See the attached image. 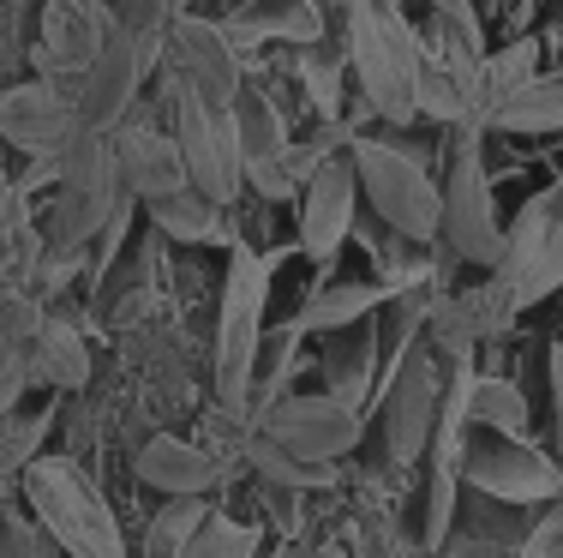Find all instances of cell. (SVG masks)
<instances>
[{
    "label": "cell",
    "mask_w": 563,
    "mask_h": 558,
    "mask_svg": "<svg viewBox=\"0 0 563 558\" xmlns=\"http://www.w3.org/2000/svg\"><path fill=\"white\" fill-rule=\"evenodd\" d=\"M19 493H24V511L36 516V528H43L66 558H126V540H120L109 499H102L66 457H36L31 469L19 474Z\"/></svg>",
    "instance_id": "6da1fadb"
},
{
    "label": "cell",
    "mask_w": 563,
    "mask_h": 558,
    "mask_svg": "<svg viewBox=\"0 0 563 558\" xmlns=\"http://www.w3.org/2000/svg\"><path fill=\"white\" fill-rule=\"evenodd\" d=\"M222 276V313H217V403L234 420L252 415V379H258L264 349V300H271V264L246 241H228Z\"/></svg>",
    "instance_id": "7a4b0ae2"
},
{
    "label": "cell",
    "mask_w": 563,
    "mask_h": 558,
    "mask_svg": "<svg viewBox=\"0 0 563 558\" xmlns=\"http://www.w3.org/2000/svg\"><path fill=\"white\" fill-rule=\"evenodd\" d=\"M342 48L372 114H384V121H413L420 114V102H413L420 43H413L408 24L378 12L372 0H342Z\"/></svg>",
    "instance_id": "3957f363"
},
{
    "label": "cell",
    "mask_w": 563,
    "mask_h": 558,
    "mask_svg": "<svg viewBox=\"0 0 563 558\" xmlns=\"http://www.w3.org/2000/svg\"><path fill=\"white\" fill-rule=\"evenodd\" d=\"M354 175L360 198L378 210V222L390 234H401L408 247H432L444 229V186L426 175L420 156H408L390 139H354Z\"/></svg>",
    "instance_id": "277c9868"
},
{
    "label": "cell",
    "mask_w": 563,
    "mask_h": 558,
    "mask_svg": "<svg viewBox=\"0 0 563 558\" xmlns=\"http://www.w3.org/2000/svg\"><path fill=\"white\" fill-rule=\"evenodd\" d=\"M126 210V186L114 168L109 132H85L73 151L60 156V205H55V252L90 264V241Z\"/></svg>",
    "instance_id": "5b68a950"
},
{
    "label": "cell",
    "mask_w": 563,
    "mask_h": 558,
    "mask_svg": "<svg viewBox=\"0 0 563 558\" xmlns=\"http://www.w3.org/2000/svg\"><path fill=\"white\" fill-rule=\"evenodd\" d=\"M438 234L450 241V252L462 264L498 271L504 222H498V205H492V180H486V163H479V132L474 127H455L450 175H444V229Z\"/></svg>",
    "instance_id": "8992f818"
},
{
    "label": "cell",
    "mask_w": 563,
    "mask_h": 558,
    "mask_svg": "<svg viewBox=\"0 0 563 558\" xmlns=\"http://www.w3.org/2000/svg\"><path fill=\"white\" fill-rule=\"evenodd\" d=\"M492 276L516 295L521 313L540 307L552 288H563V180H552L521 205V217L504 229V259Z\"/></svg>",
    "instance_id": "52a82bcc"
},
{
    "label": "cell",
    "mask_w": 563,
    "mask_h": 558,
    "mask_svg": "<svg viewBox=\"0 0 563 558\" xmlns=\"http://www.w3.org/2000/svg\"><path fill=\"white\" fill-rule=\"evenodd\" d=\"M114 31L109 0H43V36H36V73L78 109L90 66L102 61Z\"/></svg>",
    "instance_id": "ba28073f"
},
{
    "label": "cell",
    "mask_w": 563,
    "mask_h": 558,
    "mask_svg": "<svg viewBox=\"0 0 563 558\" xmlns=\"http://www.w3.org/2000/svg\"><path fill=\"white\" fill-rule=\"evenodd\" d=\"M174 144H180V163H186V186L205 193L210 205H234L240 180H246V163H240V144L228 114H217L198 90H186L174 78Z\"/></svg>",
    "instance_id": "9c48e42d"
},
{
    "label": "cell",
    "mask_w": 563,
    "mask_h": 558,
    "mask_svg": "<svg viewBox=\"0 0 563 558\" xmlns=\"http://www.w3.org/2000/svg\"><path fill=\"white\" fill-rule=\"evenodd\" d=\"M462 486L479 493V499L533 511V504L563 499V462L552 457V450L528 445V438H486V445H467Z\"/></svg>",
    "instance_id": "30bf717a"
},
{
    "label": "cell",
    "mask_w": 563,
    "mask_h": 558,
    "mask_svg": "<svg viewBox=\"0 0 563 558\" xmlns=\"http://www.w3.org/2000/svg\"><path fill=\"white\" fill-rule=\"evenodd\" d=\"M444 379H450L444 354L432 342L426 349L413 342L396 384L384 391V450H390L396 469L426 462V445H432V427H438V403H444Z\"/></svg>",
    "instance_id": "8fae6325"
},
{
    "label": "cell",
    "mask_w": 563,
    "mask_h": 558,
    "mask_svg": "<svg viewBox=\"0 0 563 558\" xmlns=\"http://www.w3.org/2000/svg\"><path fill=\"white\" fill-rule=\"evenodd\" d=\"M271 445H282L288 457L300 462H318V469H336V462L347 457V450L360 445V408L342 403V396L318 391V396H282V403L264 415L258 427Z\"/></svg>",
    "instance_id": "7c38bea8"
},
{
    "label": "cell",
    "mask_w": 563,
    "mask_h": 558,
    "mask_svg": "<svg viewBox=\"0 0 563 558\" xmlns=\"http://www.w3.org/2000/svg\"><path fill=\"white\" fill-rule=\"evenodd\" d=\"M0 139H7L12 151H24L31 163H60V156L85 139V121H78V109L55 85L36 78V85L0 90Z\"/></svg>",
    "instance_id": "4fadbf2b"
},
{
    "label": "cell",
    "mask_w": 563,
    "mask_h": 558,
    "mask_svg": "<svg viewBox=\"0 0 563 558\" xmlns=\"http://www.w3.org/2000/svg\"><path fill=\"white\" fill-rule=\"evenodd\" d=\"M163 61L174 66V78H180L186 90H198L217 114L234 109V97H240V55H234V43L222 36V24L180 19V12H174Z\"/></svg>",
    "instance_id": "5bb4252c"
},
{
    "label": "cell",
    "mask_w": 563,
    "mask_h": 558,
    "mask_svg": "<svg viewBox=\"0 0 563 558\" xmlns=\"http://www.w3.org/2000/svg\"><path fill=\"white\" fill-rule=\"evenodd\" d=\"M354 205H360L354 156H330V163L300 186V252L312 264H336L342 241L354 234Z\"/></svg>",
    "instance_id": "9a60e30c"
},
{
    "label": "cell",
    "mask_w": 563,
    "mask_h": 558,
    "mask_svg": "<svg viewBox=\"0 0 563 558\" xmlns=\"http://www.w3.org/2000/svg\"><path fill=\"white\" fill-rule=\"evenodd\" d=\"M132 474H139L151 493L205 499V493H217V486L228 481V462H222L210 445H192V438L156 433L151 445H139V457H132Z\"/></svg>",
    "instance_id": "2e32d148"
},
{
    "label": "cell",
    "mask_w": 563,
    "mask_h": 558,
    "mask_svg": "<svg viewBox=\"0 0 563 558\" xmlns=\"http://www.w3.org/2000/svg\"><path fill=\"white\" fill-rule=\"evenodd\" d=\"M114 144V168H120V186H126V198H144V205H156V198L180 193L186 186V163H180V144L163 139L156 127H132L120 121L109 132Z\"/></svg>",
    "instance_id": "e0dca14e"
},
{
    "label": "cell",
    "mask_w": 563,
    "mask_h": 558,
    "mask_svg": "<svg viewBox=\"0 0 563 558\" xmlns=\"http://www.w3.org/2000/svg\"><path fill=\"white\" fill-rule=\"evenodd\" d=\"M31 384H48V391H85L90 384V342L66 318H43V330L31 337Z\"/></svg>",
    "instance_id": "ac0fdd59"
},
{
    "label": "cell",
    "mask_w": 563,
    "mask_h": 558,
    "mask_svg": "<svg viewBox=\"0 0 563 558\" xmlns=\"http://www.w3.org/2000/svg\"><path fill=\"white\" fill-rule=\"evenodd\" d=\"M384 300H390L384 283H318L288 325L300 330V337H312V330H347V325H360L366 313H378Z\"/></svg>",
    "instance_id": "d6986e66"
},
{
    "label": "cell",
    "mask_w": 563,
    "mask_h": 558,
    "mask_svg": "<svg viewBox=\"0 0 563 558\" xmlns=\"http://www.w3.org/2000/svg\"><path fill=\"white\" fill-rule=\"evenodd\" d=\"M228 127H234V144H240V163H271V156L288 151V121L258 85H240L234 109H228Z\"/></svg>",
    "instance_id": "ffe728a7"
},
{
    "label": "cell",
    "mask_w": 563,
    "mask_h": 558,
    "mask_svg": "<svg viewBox=\"0 0 563 558\" xmlns=\"http://www.w3.org/2000/svg\"><path fill=\"white\" fill-rule=\"evenodd\" d=\"M144 210H151V222L168 234V241H186V247L228 241V210L210 205V198L192 193V186H180V193L156 198V205H144Z\"/></svg>",
    "instance_id": "44dd1931"
},
{
    "label": "cell",
    "mask_w": 563,
    "mask_h": 558,
    "mask_svg": "<svg viewBox=\"0 0 563 558\" xmlns=\"http://www.w3.org/2000/svg\"><path fill=\"white\" fill-rule=\"evenodd\" d=\"M533 78V43H509L474 66V127H492V114Z\"/></svg>",
    "instance_id": "7402d4cb"
},
{
    "label": "cell",
    "mask_w": 563,
    "mask_h": 558,
    "mask_svg": "<svg viewBox=\"0 0 563 558\" xmlns=\"http://www.w3.org/2000/svg\"><path fill=\"white\" fill-rule=\"evenodd\" d=\"M498 132H558L563 127V73H533L516 97L492 114Z\"/></svg>",
    "instance_id": "603a6c76"
},
{
    "label": "cell",
    "mask_w": 563,
    "mask_h": 558,
    "mask_svg": "<svg viewBox=\"0 0 563 558\" xmlns=\"http://www.w3.org/2000/svg\"><path fill=\"white\" fill-rule=\"evenodd\" d=\"M467 420L498 433V438H528V396L509 379H474V391H467Z\"/></svg>",
    "instance_id": "cb8c5ba5"
},
{
    "label": "cell",
    "mask_w": 563,
    "mask_h": 558,
    "mask_svg": "<svg viewBox=\"0 0 563 558\" xmlns=\"http://www.w3.org/2000/svg\"><path fill=\"white\" fill-rule=\"evenodd\" d=\"M240 457H246V462H252V469H258L271 486H282V493H318V486H330V469H318V462L288 457V450L271 445L264 433H252L246 445H240Z\"/></svg>",
    "instance_id": "d4e9b609"
},
{
    "label": "cell",
    "mask_w": 563,
    "mask_h": 558,
    "mask_svg": "<svg viewBox=\"0 0 563 558\" xmlns=\"http://www.w3.org/2000/svg\"><path fill=\"white\" fill-rule=\"evenodd\" d=\"M48 420H55V408H12V415H0V481H19L43 457Z\"/></svg>",
    "instance_id": "484cf974"
},
{
    "label": "cell",
    "mask_w": 563,
    "mask_h": 558,
    "mask_svg": "<svg viewBox=\"0 0 563 558\" xmlns=\"http://www.w3.org/2000/svg\"><path fill=\"white\" fill-rule=\"evenodd\" d=\"M210 516H217V511H210V499H168L163 511L151 516V528H144V552L139 558H174L186 540L198 535V528L210 523Z\"/></svg>",
    "instance_id": "4316f807"
},
{
    "label": "cell",
    "mask_w": 563,
    "mask_h": 558,
    "mask_svg": "<svg viewBox=\"0 0 563 558\" xmlns=\"http://www.w3.org/2000/svg\"><path fill=\"white\" fill-rule=\"evenodd\" d=\"M294 366H300V330L282 325L271 342L258 349V379H252V415H271L282 403V384L294 379Z\"/></svg>",
    "instance_id": "83f0119b"
},
{
    "label": "cell",
    "mask_w": 563,
    "mask_h": 558,
    "mask_svg": "<svg viewBox=\"0 0 563 558\" xmlns=\"http://www.w3.org/2000/svg\"><path fill=\"white\" fill-rule=\"evenodd\" d=\"M258 552V528L252 523H228V516H210L192 540H186L174 558H252Z\"/></svg>",
    "instance_id": "f1b7e54d"
},
{
    "label": "cell",
    "mask_w": 563,
    "mask_h": 558,
    "mask_svg": "<svg viewBox=\"0 0 563 558\" xmlns=\"http://www.w3.org/2000/svg\"><path fill=\"white\" fill-rule=\"evenodd\" d=\"M24 391H31V342L0 330V415H12Z\"/></svg>",
    "instance_id": "f546056e"
},
{
    "label": "cell",
    "mask_w": 563,
    "mask_h": 558,
    "mask_svg": "<svg viewBox=\"0 0 563 558\" xmlns=\"http://www.w3.org/2000/svg\"><path fill=\"white\" fill-rule=\"evenodd\" d=\"M0 558H60V547L36 528L31 511H24V516L7 511V516H0Z\"/></svg>",
    "instance_id": "4dcf8cb0"
},
{
    "label": "cell",
    "mask_w": 563,
    "mask_h": 558,
    "mask_svg": "<svg viewBox=\"0 0 563 558\" xmlns=\"http://www.w3.org/2000/svg\"><path fill=\"white\" fill-rule=\"evenodd\" d=\"M509 558H563V499L528 516V535H521V547Z\"/></svg>",
    "instance_id": "1f68e13d"
},
{
    "label": "cell",
    "mask_w": 563,
    "mask_h": 558,
    "mask_svg": "<svg viewBox=\"0 0 563 558\" xmlns=\"http://www.w3.org/2000/svg\"><path fill=\"white\" fill-rule=\"evenodd\" d=\"M545 384H552V457L563 462V342L545 349Z\"/></svg>",
    "instance_id": "d6a6232c"
},
{
    "label": "cell",
    "mask_w": 563,
    "mask_h": 558,
    "mask_svg": "<svg viewBox=\"0 0 563 558\" xmlns=\"http://www.w3.org/2000/svg\"><path fill=\"white\" fill-rule=\"evenodd\" d=\"M438 558H509V552L492 547V540H479V535H450L444 547H438Z\"/></svg>",
    "instance_id": "836d02e7"
},
{
    "label": "cell",
    "mask_w": 563,
    "mask_h": 558,
    "mask_svg": "<svg viewBox=\"0 0 563 558\" xmlns=\"http://www.w3.org/2000/svg\"><path fill=\"white\" fill-rule=\"evenodd\" d=\"M0 300H7V288H0Z\"/></svg>",
    "instance_id": "e575fe53"
}]
</instances>
